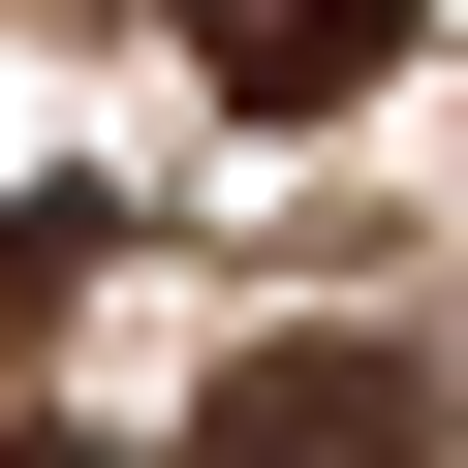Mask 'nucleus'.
I'll list each match as a JSON object with an SVG mask.
<instances>
[{
  "label": "nucleus",
  "mask_w": 468,
  "mask_h": 468,
  "mask_svg": "<svg viewBox=\"0 0 468 468\" xmlns=\"http://www.w3.org/2000/svg\"><path fill=\"white\" fill-rule=\"evenodd\" d=\"M187 468H437V406H406V344H344V313H282L250 375L187 406Z\"/></svg>",
  "instance_id": "1"
},
{
  "label": "nucleus",
  "mask_w": 468,
  "mask_h": 468,
  "mask_svg": "<svg viewBox=\"0 0 468 468\" xmlns=\"http://www.w3.org/2000/svg\"><path fill=\"white\" fill-rule=\"evenodd\" d=\"M187 63L250 94V125H344V94L406 63V0H187Z\"/></svg>",
  "instance_id": "2"
},
{
  "label": "nucleus",
  "mask_w": 468,
  "mask_h": 468,
  "mask_svg": "<svg viewBox=\"0 0 468 468\" xmlns=\"http://www.w3.org/2000/svg\"><path fill=\"white\" fill-rule=\"evenodd\" d=\"M63 250H94V218H0V344H32V313H63Z\"/></svg>",
  "instance_id": "3"
},
{
  "label": "nucleus",
  "mask_w": 468,
  "mask_h": 468,
  "mask_svg": "<svg viewBox=\"0 0 468 468\" xmlns=\"http://www.w3.org/2000/svg\"><path fill=\"white\" fill-rule=\"evenodd\" d=\"M0 468H63V437H0Z\"/></svg>",
  "instance_id": "4"
}]
</instances>
